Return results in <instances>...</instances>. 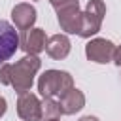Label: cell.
I'll use <instances>...</instances> for the list:
<instances>
[{
  "instance_id": "6da1fadb",
  "label": "cell",
  "mask_w": 121,
  "mask_h": 121,
  "mask_svg": "<svg viewBox=\"0 0 121 121\" xmlns=\"http://www.w3.org/2000/svg\"><path fill=\"white\" fill-rule=\"evenodd\" d=\"M40 66H42V60L38 59V55H26L13 64L6 62L0 66V83L11 85L19 95H23L30 91L34 83V76L38 74Z\"/></svg>"
},
{
  "instance_id": "7a4b0ae2",
  "label": "cell",
  "mask_w": 121,
  "mask_h": 121,
  "mask_svg": "<svg viewBox=\"0 0 121 121\" xmlns=\"http://www.w3.org/2000/svg\"><path fill=\"white\" fill-rule=\"evenodd\" d=\"M70 89H74V79L64 70H45L38 79V91L43 98H62Z\"/></svg>"
},
{
  "instance_id": "3957f363",
  "label": "cell",
  "mask_w": 121,
  "mask_h": 121,
  "mask_svg": "<svg viewBox=\"0 0 121 121\" xmlns=\"http://www.w3.org/2000/svg\"><path fill=\"white\" fill-rule=\"evenodd\" d=\"M49 4L57 11V19H59L60 28L68 34H78L79 21H81L79 0H49Z\"/></svg>"
},
{
  "instance_id": "277c9868",
  "label": "cell",
  "mask_w": 121,
  "mask_h": 121,
  "mask_svg": "<svg viewBox=\"0 0 121 121\" xmlns=\"http://www.w3.org/2000/svg\"><path fill=\"white\" fill-rule=\"evenodd\" d=\"M106 15V6L102 0H89L85 9L81 11V21H79V32L78 36L81 38H91L95 36L100 26H102V19Z\"/></svg>"
},
{
  "instance_id": "5b68a950",
  "label": "cell",
  "mask_w": 121,
  "mask_h": 121,
  "mask_svg": "<svg viewBox=\"0 0 121 121\" xmlns=\"http://www.w3.org/2000/svg\"><path fill=\"white\" fill-rule=\"evenodd\" d=\"M19 45H21V40L15 26L0 19V64H6V60H9L15 55Z\"/></svg>"
},
{
  "instance_id": "8992f818",
  "label": "cell",
  "mask_w": 121,
  "mask_h": 121,
  "mask_svg": "<svg viewBox=\"0 0 121 121\" xmlns=\"http://www.w3.org/2000/svg\"><path fill=\"white\" fill-rule=\"evenodd\" d=\"M17 113H19V117L23 121H42L43 119V110H42L40 98L30 91L19 95V98H17Z\"/></svg>"
},
{
  "instance_id": "52a82bcc",
  "label": "cell",
  "mask_w": 121,
  "mask_h": 121,
  "mask_svg": "<svg viewBox=\"0 0 121 121\" xmlns=\"http://www.w3.org/2000/svg\"><path fill=\"white\" fill-rule=\"evenodd\" d=\"M113 51H115V45L106 38H93L85 45L87 59L93 62H98V64H106V62L113 60Z\"/></svg>"
},
{
  "instance_id": "ba28073f",
  "label": "cell",
  "mask_w": 121,
  "mask_h": 121,
  "mask_svg": "<svg viewBox=\"0 0 121 121\" xmlns=\"http://www.w3.org/2000/svg\"><path fill=\"white\" fill-rule=\"evenodd\" d=\"M11 19L19 30H30V26L36 23V8L26 2L15 4L11 9Z\"/></svg>"
},
{
  "instance_id": "9c48e42d",
  "label": "cell",
  "mask_w": 121,
  "mask_h": 121,
  "mask_svg": "<svg viewBox=\"0 0 121 121\" xmlns=\"http://www.w3.org/2000/svg\"><path fill=\"white\" fill-rule=\"evenodd\" d=\"M85 106V95L79 89H70L62 98H59V108L62 115H72L76 112H79Z\"/></svg>"
},
{
  "instance_id": "30bf717a",
  "label": "cell",
  "mask_w": 121,
  "mask_h": 121,
  "mask_svg": "<svg viewBox=\"0 0 121 121\" xmlns=\"http://www.w3.org/2000/svg\"><path fill=\"white\" fill-rule=\"evenodd\" d=\"M45 53L51 59H55V60L66 59L68 53H70V40H68V36H64V34H53L51 38H47Z\"/></svg>"
},
{
  "instance_id": "8fae6325",
  "label": "cell",
  "mask_w": 121,
  "mask_h": 121,
  "mask_svg": "<svg viewBox=\"0 0 121 121\" xmlns=\"http://www.w3.org/2000/svg\"><path fill=\"white\" fill-rule=\"evenodd\" d=\"M45 43H47V38H45V32L42 28H30L25 38H23V49L26 51V55H38L45 49Z\"/></svg>"
},
{
  "instance_id": "7c38bea8",
  "label": "cell",
  "mask_w": 121,
  "mask_h": 121,
  "mask_svg": "<svg viewBox=\"0 0 121 121\" xmlns=\"http://www.w3.org/2000/svg\"><path fill=\"white\" fill-rule=\"evenodd\" d=\"M42 110H43V119L45 121L59 119V115H62L60 113V108H59V100H55V98H43Z\"/></svg>"
},
{
  "instance_id": "4fadbf2b",
  "label": "cell",
  "mask_w": 121,
  "mask_h": 121,
  "mask_svg": "<svg viewBox=\"0 0 121 121\" xmlns=\"http://www.w3.org/2000/svg\"><path fill=\"white\" fill-rule=\"evenodd\" d=\"M113 62H115L117 66H121V45H117L115 51H113Z\"/></svg>"
},
{
  "instance_id": "5bb4252c",
  "label": "cell",
  "mask_w": 121,
  "mask_h": 121,
  "mask_svg": "<svg viewBox=\"0 0 121 121\" xmlns=\"http://www.w3.org/2000/svg\"><path fill=\"white\" fill-rule=\"evenodd\" d=\"M6 110H8V104H6V98L4 96H0V117L6 113Z\"/></svg>"
},
{
  "instance_id": "9a60e30c",
  "label": "cell",
  "mask_w": 121,
  "mask_h": 121,
  "mask_svg": "<svg viewBox=\"0 0 121 121\" xmlns=\"http://www.w3.org/2000/svg\"><path fill=\"white\" fill-rule=\"evenodd\" d=\"M79 121H98V119H96L95 115H83V117H81Z\"/></svg>"
},
{
  "instance_id": "2e32d148",
  "label": "cell",
  "mask_w": 121,
  "mask_h": 121,
  "mask_svg": "<svg viewBox=\"0 0 121 121\" xmlns=\"http://www.w3.org/2000/svg\"><path fill=\"white\" fill-rule=\"evenodd\" d=\"M49 121H60V119H49Z\"/></svg>"
}]
</instances>
